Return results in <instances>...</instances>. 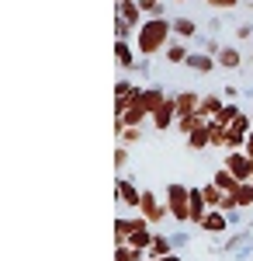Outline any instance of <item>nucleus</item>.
<instances>
[{"mask_svg":"<svg viewBox=\"0 0 253 261\" xmlns=\"http://www.w3.org/2000/svg\"><path fill=\"white\" fill-rule=\"evenodd\" d=\"M187 56H191V45L184 39H170V45L163 49V60L167 63H177V66H184L187 63Z\"/></svg>","mask_w":253,"mask_h":261,"instance_id":"nucleus-8","label":"nucleus"},{"mask_svg":"<svg viewBox=\"0 0 253 261\" xmlns=\"http://www.w3.org/2000/svg\"><path fill=\"white\" fill-rule=\"evenodd\" d=\"M201 192H205V202H208V205H212V209H226V195H222V192H218V188H215L212 181H208V185H205V188H201Z\"/></svg>","mask_w":253,"mask_h":261,"instance_id":"nucleus-19","label":"nucleus"},{"mask_svg":"<svg viewBox=\"0 0 253 261\" xmlns=\"http://www.w3.org/2000/svg\"><path fill=\"white\" fill-rule=\"evenodd\" d=\"M115 261H146V251H139L132 244H115Z\"/></svg>","mask_w":253,"mask_h":261,"instance_id":"nucleus-18","label":"nucleus"},{"mask_svg":"<svg viewBox=\"0 0 253 261\" xmlns=\"http://www.w3.org/2000/svg\"><path fill=\"white\" fill-rule=\"evenodd\" d=\"M184 140H187L191 150H208V146H212V125H208V122H205V125H198L195 133H191V136H184Z\"/></svg>","mask_w":253,"mask_h":261,"instance_id":"nucleus-15","label":"nucleus"},{"mask_svg":"<svg viewBox=\"0 0 253 261\" xmlns=\"http://www.w3.org/2000/svg\"><path fill=\"white\" fill-rule=\"evenodd\" d=\"M222 167H226V171H229V174H233L239 185L253 181V153H246V150H229Z\"/></svg>","mask_w":253,"mask_h":261,"instance_id":"nucleus-3","label":"nucleus"},{"mask_svg":"<svg viewBox=\"0 0 253 261\" xmlns=\"http://www.w3.org/2000/svg\"><path fill=\"white\" fill-rule=\"evenodd\" d=\"M142 192H146V188H139L132 178H118L115 202L121 205V209H132V213H139V205H142Z\"/></svg>","mask_w":253,"mask_h":261,"instance_id":"nucleus-4","label":"nucleus"},{"mask_svg":"<svg viewBox=\"0 0 253 261\" xmlns=\"http://www.w3.org/2000/svg\"><path fill=\"white\" fill-rule=\"evenodd\" d=\"M246 226H250V230H253V216H250V220H246Z\"/></svg>","mask_w":253,"mask_h":261,"instance_id":"nucleus-32","label":"nucleus"},{"mask_svg":"<svg viewBox=\"0 0 253 261\" xmlns=\"http://www.w3.org/2000/svg\"><path fill=\"white\" fill-rule=\"evenodd\" d=\"M160 261H184V258H180V254L174 251V254H167V258H160Z\"/></svg>","mask_w":253,"mask_h":261,"instance_id":"nucleus-30","label":"nucleus"},{"mask_svg":"<svg viewBox=\"0 0 253 261\" xmlns=\"http://www.w3.org/2000/svg\"><path fill=\"white\" fill-rule=\"evenodd\" d=\"M222 28V18H208V32H218Z\"/></svg>","mask_w":253,"mask_h":261,"instance_id":"nucleus-29","label":"nucleus"},{"mask_svg":"<svg viewBox=\"0 0 253 261\" xmlns=\"http://www.w3.org/2000/svg\"><path fill=\"white\" fill-rule=\"evenodd\" d=\"M218 49H222V42L215 39V35H198V53H208V56H218Z\"/></svg>","mask_w":253,"mask_h":261,"instance_id":"nucleus-22","label":"nucleus"},{"mask_svg":"<svg viewBox=\"0 0 253 261\" xmlns=\"http://www.w3.org/2000/svg\"><path fill=\"white\" fill-rule=\"evenodd\" d=\"M139 216H146V220H149V226H160V223H163V216H170V213H167V205H160V199H156V192H149V188H146V192H142V205H139Z\"/></svg>","mask_w":253,"mask_h":261,"instance_id":"nucleus-5","label":"nucleus"},{"mask_svg":"<svg viewBox=\"0 0 253 261\" xmlns=\"http://www.w3.org/2000/svg\"><path fill=\"white\" fill-rule=\"evenodd\" d=\"M174 39V28H170V18H146L142 28L136 32V49L142 60H149L156 53H163Z\"/></svg>","mask_w":253,"mask_h":261,"instance_id":"nucleus-1","label":"nucleus"},{"mask_svg":"<svg viewBox=\"0 0 253 261\" xmlns=\"http://www.w3.org/2000/svg\"><path fill=\"white\" fill-rule=\"evenodd\" d=\"M246 153H253V133L246 136Z\"/></svg>","mask_w":253,"mask_h":261,"instance_id":"nucleus-31","label":"nucleus"},{"mask_svg":"<svg viewBox=\"0 0 253 261\" xmlns=\"http://www.w3.org/2000/svg\"><path fill=\"white\" fill-rule=\"evenodd\" d=\"M208 209H212V205L205 202V192L191 185V226H201V220L208 216Z\"/></svg>","mask_w":253,"mask_h":261,"instance_id":"nucleus-9","label":"nucleus"},{"mask_svg":"<svg viewBox=\"0 0 253 261\" xmlns=\"http://www.w3.org/2000/svg\"><path fill=\"white\" fill-rule=\"evenodd\" d=\"M177 4H184V0H177Z\"/></svg>","mask_w":253,"mask_h":261,"instance_id":"nucleus-33","label":"nucleus"},{"mask_svg":"<svg viewBox=\"0 0 253 261\" xmlns=\"http://www.w3.org/2000/svg\"><path fill=\"white\" fill-rule=\"evenodd\" d=\"M226 108V101L218 98V94H201V108H198V115L205 122H212V119H218V112Z\"/></svg>","mask_w":253,"mask_h":261,"instance_id":"nucleus-14","label":"nucleus"},{"mask_svg":"<svg viewBox=\"0 0 253 261\" xmlns=\"http://www.w3.org/2000/svg\"><path fill=\"white\" fill-rule=\"evenodd\" d=\"M167 254H174L170 233H156V237H153V247H149V258H153V261H160V258H167Z\"/></svg>","mask_w":253,"mask_h":261,"instance_id":"nucleus-17","label":"nucleus"},{"mask_svg":"<svg viewBox=\"0 0 253 261\" xmlns=\"http://www.w3.org/2000/svg\"><path fill=\"white\" fill-rule=\"evenodd\" d=\"M115 60L121 70H136V53H132V42H115Z\"/></svg>","mask_w":253,"mask_h":261,"instance_id":"nucleus-16","label":"nucleus"},{"mask_svg":"<svg viewBox=\"0 0 253 261\" xmlns=\"http://www.w3.org/2000/svg\"><path fill=\"white\" fill-rule=\"evenodd\" d=\"M163 205H167V213H170L180 226L191 223V185H177V181H170V185L163 188Z\"/></svg>","mask_w":253,"mask_h":261,"instance_id":"nucleus-2","label":"nucleus"},{"mask_svg":"<svg viewBox=\"0 0 253 261\" xmlns=\"http://www.w3.org/2000/svg\"><path fill=\"white\" fill-rule=\"evenodd\" d=\"M115 18L118 21H125L129 28H142V21H146V14H142V7H139V0H118V7H115Z\"/></svg>","mask_w":253,"mask_h":261,"instance_id":"nucleus-6","label":"nucleus"},{"mask_svg":"<svg viewBox=\"0 0 253 261\" xmlns=\"http://www.w3.org/2000/svg\"><path fill=\"white\" fill-rule=\"evenodd\" d=\"M187 70H195V73H212L215 66V56H208V53H198V49H191V56H187V63H184Z\"/></svg>","mask_w":253,"mask_h":261,"instance_id":"nucleus-11","label":"nucleus"},{"mask_svg":"<svg viewBox=\"0 0 253 261\" xmlns=\"http://www.w3.org/2000/svg\"><path fill=\"white\" fill-rule=\"evenodd\" d=\"M226 216H229V226H239L243 223V209H229Z\"/></svg>","mask_w":253,"mask_h":261,"instance_id":"nucleus-28","label":"nucleus"},{"mask_svg":"<svg viewBox=\"0 0 253 261\" xmlns=\"http://www.w3.org/2000/svg\"><path fill=\"white\" fill-rule=\"evenodd\" d=\"M208 4H212V7H218V11H233L239 0H208Z\"/></svg>","mask_w":253,"mask_h":261,"instance_id":"nucleus-26","label":"nucleus"},{"mask_svg":"<svg viewBox=\"0 0 253 261\" xmlns=\"http://www.w3.org/2000/svg\"><path fill=\"white\" fill-rule=\"evenodd\" d=\"M187 241H191V233H187V230H174V233H170V244H174V251H180V247H184Z\"/></svg>","mask_w":253,"mask_h":261,"instance_id":"nucleus-25","label":"nucleus"},{"mask_svg":"<svg viewBox=\"0 0 253 261\" xmlns=\"http://www.w3.org/2000/svg\"><path fill=\"white\" fill-rule=\"evenodd\" d=\"M201 230H205V233H226V230H229V216H226L222 209H208V216L201 220Z\"/></svg>","mask_w":253,"mask_h":261,"instance_id":"nucleus-10","label":"nucleus"},{"mask_svg":"<svg viewBox=\"0 0 253 261\" xmlns=\"http://www.w3.org/2000/svg\"><path fill=\"white\" fill-rule=\"evenodd\" d=\"M146 261H153V258H146Z\"/></svg>","mask_w":253,"mask_h":261,"instance_id":"nucleus-34","label":"nucleus"},{"mask_svg":"<svg viewBox=\"0 0 253 261\" xmlns=\"http://www.w3.org/2000/svg\"><path fill=\"white\" fill-rule=\"evenodd\" d=\"M174 105H177V119H180V115H198V108H201V94H198V91H177Z\"/></svg>","mask_w":253,"mask_h":261,"instance_id":"nucleus-7","label":"nucleus"},{"mask_svg":"<svg viewBox=\"0 0 253 261\" xmlns=\"http://www.w3.org/2000/svg\"><path fill=\"white\" fill-rule=\"evenodd\" d=\"M236 39H253V21H250V24H239V28H236Z\"/></svg>","mask_w":253,"mask_h":261,"instance_id":"nucleus-27","label":"nucleus"},{"mask_svg":"<svg viewBox=\"0 0 253 261\" xmlns=\"http://www.w3.org/2000/svg\"><path fill=\"white\" fill-rule=\"evenodd\" d=\"M215 63H218L222 70H239V66H243V53H239L236 45H222L218 56H215Z\"/></svg>","mask_w":253,"mask_h":261,"instance_id":"nucleus-13","label":"nucleus"},{"mask_svg":"<svg viewBox=\"0 0 253 261\" xmlns=\"http://www.w3.org/2000/svg\"><path fill=\"white\" fill-rule=\"evenodd\" d=\"M136 94V84H129V81H118L115 84V108H121L125 101Z\"/></svg>","mask_w":253,"mask_h":261,"instance_id":"nucleus-21","label":"nucleus"},{"mask_svg":"<svg viewBox=\"0 0 253 261\" xmlns=\"http://www.w3.org/2000/svg\"><path fill=\"white\" fill-rule=\"evenodd\" d=\"M118 133V146H132V143L142 140V129L139 125H129V129H115Z\"/></svg>","mask_w":253,"mask_h":261,"instance_id":"nucleus-20","label":"nucleus"},{"mask_svg":"<svg viewBox=\"0 0 253 261\" xmlns=\"http://www.w3.org/2000/svg\"><path fill=\"white\" fill-rule=\"evenodd\" d=\"M198 125H205V119H201V115H180V119H177V129H180L184 136H191Z\"/></svg>","mask_w":253,"mask_h":261,"instance_id":"nucleus-23","label":"nucleus"},{"mask_svg":"<svg viewBox=\"0 0 253 261\" xmlns=\"http://www.w3.org/2000/svg\"><path fill=\"white\" fill-rule=\"evenodd\" d=\"M115 167H118V178H125V167H129V146H118V150H115Z\"/></svg>","mask_w":253,"mask_h":261,"instance_id":"nucleus-24","label":"nucleus"},{"mask_svg":"<svg viewBox=\"0 0 253 261\" xmlns=\"http://www.w3.org/2000/svg\"><path fill=\"white\" fill-rule=\"evenodd\" d=\"M170 28H174V39H184V42L201 35L198 32V21H191V18H170Z\"/></svg>","mask_w":253,"mask_h":261,"instance_id":"nucleus-12","label":"nucleus"}]
</instances>
